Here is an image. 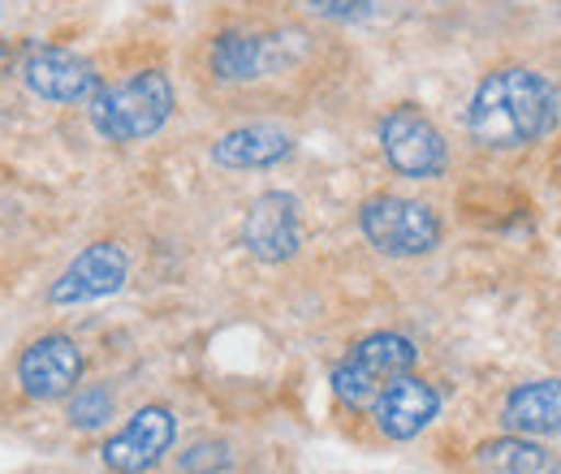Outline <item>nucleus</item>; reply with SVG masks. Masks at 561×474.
<instances>
[{"label": "nucleus", "mask_w": 561, "mask_h": 474, "mask_svg": "<svg viewBox=\"0 0 561 474\" xmlns=\"http://www.w3.org/2000/svg\"><path fill=\"white\" fill-rule=\"evenodd\" d=\"M380 147H385V160L393 164V173L415 177V182L440 177L445 164H449V147H445L440 130L423 117L420 108H411V104L385 113V122H380Z\"/></svg>", "instance_id": "5"}, {"label": "nucleus", "mask_w": 561, "mask_h": 474, "mask_svg": "<svg viewBox=\"0 0 561 474\" xmlns=\"http://www.w3.org/2000/svg\"><path fill=\"white\" fill-rule=\"evenodd\" d=\"M358 229L363 238L393 259H415L440 246V220L427 204L398 199V195H376L358 207Z\"/></svg>", "instance_id": "3"}, {"label": "nucleus", "mask_w": 561, "mask_h": 474, "mask_svg": "<svg viewBox=\"0 0 561 474\" xmlns=\"http://www.w3.org/2000/svg\"><path fill=\"white\" fill-rule=\"evenodd\" d=\"M501 423L518 436H561V380H531L514 389Z\"/></svg>", "instance_id": "14"}, {"label": "nucleus", "mask_w": 561, "mask_h": 474, "mask_svg": "<svg viewBox=\"0 0 561 474\" xmlns=\"http://www.w3.org/2000/svg\"><path fill=\"white\" fill-rule=\"evenodd\" d=\"M113 418V393L104 384H87L82 393H73L70 402V423L78 431H95Z\"/></svg>", "instance_id": "16"}, {"label": "nucleus", "mask_w": 561, "mask_h": 474, "mask_svg": "<svg viewBox=\"0 0 561 474\" xmlns=\"http://www.w3.org/2000/svg\"><path fill=\"white\" fill-rule=\"evenodd\" d=\"M302 242V229H298V199L285 195V190H268L260 195L251 211H247V224H242V246L264 259V264H285Z\"/></svg>", "instance_id": "9"}, {"label": "nucleus", "mask_w": 561, "mask_h": 474, "mask_svg": "<svg viewBox=\"0 0 561 474\" xmlns=\"http://www.w3.org/2000/svg\"><path fill=\"white\" fill-rule=\"evenodd\" d=\"M22 78L39 100L53 104H82L100 91V73L66 48H35L22 66Z\"/></svg>", "instance_id": "11"}, {"label": "nucleus", "mask_w": 561, "mask_h": 474, "mask_svg": "<svg viewBox=\"0 0 561 474\" xmlns=\"http://www.w3.org/2000/svg\"><path fill=\"white\" fill-rule=\"evenodd\" d=\"M558 126V91L536 69H492L467 104V130L489 151L531 147Z\"/></svg>", "instance_id": "1"}, {"label": "nucleus", "mask_w": 561, "mask_h": 474, "mask_svg": "<svg viewBox=\"0 0 561 474\" xmlns=\"http://www.w3.org/2000/svg\"><path fill=\"white\" fill-rule=\"evenodd\" d=\"M436 414H440V393H436L427 380L411 375V371L398 375L393 384H385L380 397L371 402V418H376L380 436H389V440H411V436H420Z\"/></svg>", "instance_id": "10"}, {"label": "nucleus", "mask_w": 561, "mask_h": 474, "mask_svg": "<svg viewBox=\"0 0 561 474\" xmlns=\"http://www.w3.org/2000/svg\"><path fill=\"white\" fill-rule=\"evenodd\" d=\"M82 380V349L61 333L31 340L18 358V389L31 402H57L70 397Z\"/></svg>", "instance_id": "6"}, {"label": "nucleus", "mask_w": 561, "mask_h": 474, "mask_svg": "<svg viewBox=\"0 0 561 474\" xmlns=\"http://www.w3.org/2000/svg\"><path fill=\"white\" fill-rule=\"evenodd\" d=\"M289 151H294L289 130L260 122V126L229 130V135L211 147V160H216L220 169H273Z\"/></svg>", "instance_id": "13"}, {"label": "nucleus", "mask_w": 561, "mask_h": 474, "mask_svg": "<svg viewBox=\"0 0 561 474\" xmlns=\"http://www.w3.org/2000/svg\"><path fill=\"white\" fill-rule=\"evenodd\" d=\"M476 462H480L484 471H496V474H553V458H549L540 444L514 440V436L484 444V449L476 453Z\"/></svg>", "instance_id": "15"}, {"label": "nucleus", "mask_w": 561, "mask_h": 474, "mask_svg": "<svg viewBox=\"0 0 561 474\" xmlns=\"http://www.w3.org/2000/svg\"><path fill=\"white\" fill-rule=\"evenodd\" d=\"M285 44L277 35H251V31H225L208 48V69L220 82H255L285 66Z\"/></svg>", "instance_id": "12"}, {"label": "nucleus", "mask_w": 561, "mask_h": 474, "mask_svg": "<svg viewBox=\"0 0 561 474\" xmlns=\"http://www.w3.org/2000/svg\"><path fill=\"white\" fill-rule=\"evenodd\" d=\"M173 436H178V423H173V409L164 406H147L139 409L108 444H104V466L113 474H142L151 471L164 453H169V444H173Z\"/></svg>", "instance_id": "8"}, {"label": "nucleus", "mask_w": 561, "mask_h": 474, "mask_svg": "<svg viewBox=\"0 0 561 474\" xmlns=\"http://www.w3.org/2000/svg\"><path fill=\"white\" fill-rule=\"evenodd\" d=\"M233 466V453H229V444H220V440H204V444H195L191 453H182V471L186 474H220Z\"/></svg>", "instance_id": "17"}, {"label": "nucleus", "mask_w": 561, "mask_h": 474, "mask_svg": "<svg viewBox=\"0 0 561 474\" xmlns=\"http://www.w3.org/2000/svg\"><path fill=\"white\" fill-rule=\"evenodd\" d=\"M87 104H91V126L108 142H139L164 130V122L173 117V82L160 69H142L126 82L95 91Z\"/></svg>", "instance_id": "2"}, {"label": "nucleus", "mask_w": 561, "mask_h": 474, "mask_svg": "<svg viewBox=\"0 0 561 474\" xmlns=\"http://www.w3.org/2000/svg\"><path fill=\"white\" fill-rule=\"evenodd\" d=\"M126 271H130V259H126V251L117 242H95L53 280L48 302L53 307H78V302L108 298V293H117L126 285Z\"/></svg>", "instance_id": "7"}, {"label": "nucleus", "mask_w": 561, "mask_h": 474, "mask_svg": "<svg viewBox=\"0 0 561 474\" xmlns=\"http://www.w3.org/2000/svg\"><path fill=\"white\" fill-rule=\"evenodd\" d=\"M4 61H9V53H4V48H0V69H4Z\"/></svg>", "instance_id": "19"}, {"label": "nucleus", "mask_w": 561, "mask_h": 474, "mask_svg": "<svg viewBox=\"0 0 561 474\" xmlns=\"http://www.w3.org/2000/svg\"><path fill=\"white\" fill-rule=\"evenodd\" d=\"M320 18H337V22H354V18H363V13H371L376 9V0H307Z\"/></svg>", "instance_id": "18"}, {"label": "nucleus", "mask_w": 561, "mask_h": 474, "mask_svg": "<svg viewBox=\"0 0 561 474\" xmlns=\"http://www.w3.org/2000/svg\"><path fill=\"white\" fill-rule=\"evenodd\" d=\"M415 367V345L398 333H376V337L358 340L351 354L333 367V393L351 409H367L385 384H393L398 375H407Z\"/></svg>", "instance_id": "4"}]
</instances>
